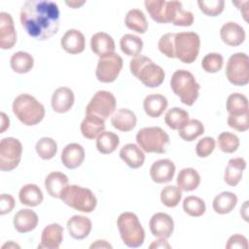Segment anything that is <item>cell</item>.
I'll list each match as a JSON object with an SVG mask.
<instances>
[{
    "mask_svg": "<svg viewBox=\"0 0 249 249\" xmlns=\"http://www.w3.org/2000/svg\"><path fill=\"white\" fill-rule=\"evenodd\" d=\"M59 9L50 0H28L20 9L19 19L25 32L37 40L53 37L59 27Z\"/></svg>",
    "mask_w": 249,
    "mask_h": 249,
    "instance_id": "6da1fadb",
    "label": "cell"
},
{
    "mask_svg": "<svg viewBox=\"0 0 249 249\" xmlns=\"http://www.w3.org/2000/svg\"><path fill=\"white\" fill-rule=\"evenodd\" d=\"M131 74L148 88L160 87L164 80L163 69L145 55H137L130 60Z\"/></svg>",
    "mask_w": 249,
    "mask_h": 249,
    "instance_id": "7a4b0ae2",
    "label": "cell"
},
{
    "mask_svg": "<svg viewBox=\"0 0 249 249\" xmlns=\"http://www.w3.org/2000/svg\"><path fill=\"white\" fill-rule=\"evenodd\" d=\"M170 88L179 96L181 102L187 106H192L199 95L200 86L195 76L188 70H176L170 79Z\"/></svg>",
    "mask_w": 249,
    "mask_h": 249,
    "instance_id": "3957f363",
    "label": "cell"
},
{
    "mask_svg": "<svg viewBox=\"0 0 249 249\" xmlns=\"http://www.w3.org/2000/svg\"><path fill=\"white\" fill-rule=\"evenodd\" d=\"M13 112L25 125L38 124L45 117V107L34 96L21 93L13 102Z\"/></svg>",
    "mask_w": 249,
    "mask_h": 249,
    "instance_id": "277c9868",
    "label": "cell"
},
{
    "mask_svg": "<svg viewBox=\"0 0 249 249\" xmlns=\"http://www.w3.org/2000/svg\"><path fill=\"white\" fill-rule=\"evenodd\" d=\"M117 226L121 238L127 247L138 248L145 239V231L138 219L132 212L122 213L117 220Z\"/></svg>",
    "mask_w": 249,
    "mask_h": 249,
    "instance_id": "5b68a950",
    "label": "cell"
},
{
    "mask_svg": "<svg viewBox=\"0 0 249 249\" xmlns=\"http://www.w3.org/2000/svg\"><path fill=\"white\" fill-rule=\"evenodd\" d=\"M60 199L68 206L84 212H92L97 204L94 194L88 188L79 185H68L63 191Z\"/></svg>",
    "mask_w": 249,
    "mask_h": 249,
    "instance_id": "8992f818",
    "label": "cell"
},
{
    "mask_svg": "<svg viewBox=\"0 0 249 249\" xmlns=\"http://www.w3.org/2000/svg\"><path fill=\"white\" fill-rule=\"evenodd\" d=\"M169 140V135L160 126L143 127L136 134L138 146L146 153H165Z\"/></svg>",
    "mask_w": 249,
    "mask_h": 249,
    "instance_id": "52a82bcc",
    "label": "cell"
},
{
    "mask_svg": "<svg viewBox=\"0 0 249 249\" xmlns=\"http://www.w3.org/2000/svg\"><path fill=\"white\" fill-rule=\"evenodd\" d=\"M200 38L193 31L175 33L174 55L184 63H193L199 53Z\"/></svg>",
    "mask_w": 249,
    "mask_h": 249,
    "instance_id": "ba28073f",
    "label": "cell"
},
{
    "mask_svg": "<svg viewBox=\"0 0 249 249\" xmlns=\"http://www.w3.org/2000/svg\"><path fill=\"white\" fill-rule=\"evenodd\" d=\"M226 76L233 86L243 87L249 83V57L245 53L230 56L226 65Z\"/></svg>",
    "mask_w": 249,
    "mask_h": 249,
    "instance_id": "9c48e42d",
    "label": "cell"
},
{
    "mask_svg": "<svg viewBox=\"0 0 249 249\" xmlns=\"http://www.w3.org/2000/svg\"><path fill=\"white\" fill-rule=\"evenodd\" d=\"M22 145L15 137H5L0 141V169L11 171L15 169L21 160Z\"/></svg>",
    "mask_w": 249,
    "mask_h": 249,
    "instance_id": "30bf717a",
    "label": "cell"
},
{
    "mask_svg": "<svg viewBox=\"0 0 249 249\" xmlns=\"http://www.w3.org/2000/svg\"><path fill=\"white\" fill-rule=\"evenodd\" d=\"M117 101L114 94L107 90L96 91L86 107V115H95L107 119L116 110Z\"/></svg>",
    "mask_w": 249,
    "mask_h": 249,
    "instance_id": "8fae6325",
    "label": "cell"
},
{
    "mask_svg": "<svg viewBox=\"0 0 249 249\" xmlns=\"http://www.w3.org/2000/svg\"><path fill=\"white\" fill-rule=\"evenodd\" d=\"M123 68V58L116 53L100 56L95 70L96 78L101 83L114 82Z\"/></svg>",
    "mask_w": 249,
    "mask_h": 249,
    "instance_id": "7c38bea8",
    "label": "cell"
},
{
    "mask_svg": "<svg viewBox=\"0 0 249 249\" xmlns=\"http://www.w3.org/2000/svg\"><path fill=\"white\" fill-rule=\"evenodd\" d=\"M178 1L146 0L145 8L153 20L159 23L171 22L174 17Z\"/></svg>",
    "mask_w": 249,
    "mask_h": 249,
    "instance_id": "4fadbf2b",
    "label": "cell"
},
{
    "mask_svg": "<svg viewBox=\"0 0 249 249\" xmlns=\"http://www.w3.org/2000/svg\"><path fill=\"white\" fill-rule=\"evenodd\" d=\"M149 228L154 236L167 239L173 233L174 222L168 214L158 212L151 217Z\"/></svg>",
    "mask_w": 249,
    "mask_h": 249,
    "instance_id": "5bb4252c",
    "label": "cell"
},
{
    "mask_svg": "<svg viewBox=\"0 0 249 249\" xmlns=\"http://www.w3.org/2000/svg\"><path fill=\"white\" fill-rule=\"evenodd\" d=\"M17 42V32L14 20L10 14L0 13V48L2 50L12 49Z\"/></svg>",
    "mask_w": 249,
    "mask_h": 249,
    "instance_id": "9a60e30c",
    "label": "cell"
},
{
    "mask_svg": "<svg viewBox=\"0 0 249 249\" xmlns=\"http://www.w3.org/2000/svg\"><path fill=\"white\" fill-rule=\"evenodd\" d=\"M175 174V164L168 159L156 160L150 168V176L157 184L170 182Z\"/></svg>",
    "mask_w": 249,
    "mask_h": 249,
    "instance_id": "2e32d148",
    "label": "cell"
},
{
    "mask_svg": "<svg viewBox=\"0 0 249 249\" xmlns=\"http://www.w3.org/2000/svg\"><path fill=\"white\" fill-rule=\"evenodd\" d=\"M222 41L230 47H237L241 45L246 37L244 28L234 21L224 23L220 29Z\"/></svg>",
    "mask_w": 249,
    "mask_h": 249,
    "instance_id": "e0dca14e",
    "label": "cell"
},
{
    "mask_svg": "<svg viewBox=\"0 0 249 249\" xmlns=\"http://www.w3.org/2000/svg\"><path fill=\"white\" fill-rule=\"evenodd\" d=\"M75 96L73 90L67 87H60L53 91L51 99V105L54 112L63 114L72 108Z\"/></svg>",
    "mask_w": 249,
    "mask_h": 249,
    "instance_id": "ac0fdd59",
    "label": "cell"
},
{
    "mask_svg": "<svg viewBox=\"0 0 249 249\" xmlns=\"http://www.w3.org/2000/svg\"><path fill=\"white\" fill-rule=\"evenodd\" d=\"M62 49L70 54H78L84 52L86 39L84 34L77 29H69L60 39Z\"/></svg>",
    "mask_w": 249,
    "mask_h": 249,
    "instance_id": "d6986e66",
    "label": "cell"
},
{
    "mask_svg": "<svg viewBox=\"0 0 249 249\" xmlns=\"http://www.w3.org/2000/svg\"><path fill=\"white\" fill-rule=\"evenodd\" d=\"M63 239V228L57 224L53 223L44 228L41 234V243L38 248L57 249L59 248Z\"/></svg>",
    "mask_w": 249,
    "mask_h": 249,
    "instance_id": "ffe728a7",
    "label": "cell"
},
{
    "mask_svg": "<svg viewBox=\"0 0 249 249\" xmlns=\"http://www.w3.org/2000/svg\"><path fill=\"white\" fill-rule=\"evenodd\" d=\"M60 160L66 168L75 169L83 163L85 160V150L78 143L67 144L62 150Z\"/></svg>",
    "mask_w": 249,
    "mask_h": 249,
    "instance_id": "44dd1931",
    "label": "cell"
},
{
    "mask_svg": "<svg viewBox=\"0 0 249 249\" xmlns=\"http://www.w3.org/2000/svg\"><path fill=\"white\" fill-rule=\"evenodd\" d=\"M67 230L69 234L74 239H84L86 238L92 228L91 221L83 215H74L67 221Z\"/></svg>",
    "mask_w": 249,
    "mask_h": 249,
    "instance_id": "7402d4cb",
    "label": "cell"
},
{
    "mask_svg": "<svg viewBox=\"0 0 249 249\" xmlns=\"http://www.w3.org/2000/svg\"><path fill=\"white\" fill-rule=\"evenodd\" d=\"M13 224L17 231L20 233L29 232L37 227L38 215L31 209H20L16 213Z\"/></svg>",
    "mask_w": 249,
    "mask_h": 249,
    "instance_id": "603a6c76",
    "label": "cell"
},
{
    "mask_svg": "<svg viewBox=\"0 0 249 249\" xmlns=\"http://www.w3.org/2000/svg\"><path fill=\"white\" fill-rule=\"evenodd\" d=\"M68 177L60 171H53L45 179V188L48 194L54 198H60L63 191L68 186Z\"/></svg>",
    "mask_w": 249,
    "mask_h": 249,
    "instance_id": "cb8c5ba5",
    "label": "cell"
},
{
    "mask_svg": "<svg viewBox=\"0 0 249 249\" xmlns=\"http://www.w3.org/2000/svg\"><path fill=\"white\" fill-rule=\"evenodd\" d=\"M246 168V160L243 158L231 159L226 166L224 180L231 187H235L242 179L243 171Z\"/></svg>",
    "mask_w": 249,
    "mask_h": 249,
    "instance_id": "d4e9b609",
    "label": "cell"
},
{
    "mask_svg": "<svg viewBox=\"0 0 249 249\" xmlns=\"http://www.w3.org/2000/svg\"><path fill=\"white\" fill-rule=\"evenodd\" d=\"M136 116L135 114L126 108H121L113 113L111 117V124L112 125L124 132H127L132 130L136 125Z\"/></svg>",
    "mask_w": 249,
    "mask_h": 249,
    "instance_id": "484cf974",
    "label": "cell"
},
{
    "mask_svg": "<svg viewBox=\"0 0 249 249\" xmlns=\"http://www.w3.org/2000/svg\"><path fill=\"white\" fill-rule=\"evenodd\" d=\"M119 155L124 163L133 169L141 167L145 161L144 152L139 146L132 143L125 144L123 148H121Z\"/></svg>",
    "mask_w": 249,
    "mask_h": 249,
    "instance_id": "4316f807",
    "label": "cell"
},
{
    "mask_svg": "<svg viewBox=\"0 0 249 249\" xmlns=\"http://www.w3.org/2000/svg\"><path fill=\"white\" fill-rule=\"evenodd\" d=\"M115 48L114 39L108 33L97 32L90 38V49L99 57L115 53Z\"/></svg>",
    "mask_w": 249,
    "mask_h": 249,
    "instance_id": "83f0119b",
    "label": "cell"
},
{
    "mask_svg": "<svg viewBox=\"0 0 249 249\" xmlns=\"http://www.w3.org/2000/svg\"><path fill=\"white\" fill-rule=\"evenodd\" d=\"M82 135L87 139L96 138L105 129V120L95 115H86L80 126Z\"/></svg>",
    "mask_w": 249,
    "mask_h": 249,
    "instance_id": "f1b7e54d",
    "label": "cell"
},
{
    "mask_svg": "<svg viewBox=\"0 0 249 249\" xmlns=\"http://www.w3.org/2000/svg\"><path fill=\"white\" fill-rule=\"evenodd\" d=\"M166 97L160 93L149 94L144 98L143 108L145 113L151 118H159L167 108Z\"/></svg>",
    "mask_w": 249,
    "mask_h": 249,
    "instance_id": "f546056e",
    "label": "cell"
},
{
    "mask_svg": "<svg viewBox=\"0 0 249 249\" xmlns=\"http://www.w3.org/2000/svg\"><path fill=\"white\" fill-rule=\"evenodd\" d=\"M177 187L184 192L196 190L200 184V176L198 172L192 167L183 168L179 171L176 179Z\"/></svg>",
    "mask_w": 249,
    "mask_h": 249,
    "instance_id": "4dcf8cb0",
    "label": "cell"
},
{
    "mask_svg": "<svg viewBox=\"0 0 249 249\" xmlns=\"http://www.w3.org/2000/svg\"><path fill=\"white\" fill-rule=\"evenodd\" d=\"M237 204V196L235 194L231 192H222L219 195H217L212 202L213 210L220 214L225 215L233 210V208Z\"/></svg>",
    "mask_w": 249,
    "mask_h": 249,
    "instance_id": "1f68e13d",
    "label": "cell"
},
{
    "mask_svg": "<svg viewBox=\"0 0 249 249\" xmlns=\"http://www.w3.org/2000/svg\"><path fill=\"white\" fill-rule=\"evenodd\" d=\"M18 198L21 204L34 207L41 204L44 196L41 189L37 185L26 184L20 188L18 193Z\"/></svg>",
    "mask_w": 249,
    "mask_h": 249,
    "instance_id": "d6a6232c",
    "label": "cell"
},
{
    "mask_svg": "<svg viewBox=\"0 0 249 249\" xmlns=\"http://www.w3.org/2000/svg\"><path fill=\"white\" fill-rule=\"evenodd\" d=\"M124 24L128 29L140 34H144L148 29L147 18L139 9H131L126 13Z\"/></svg>",
    "mask_w": 249,
    "mask_h": 249,
    "instance_id": "836d02e7",
    "label": "cell"
},
{
    "mask_svg": "<svg viewBox=\"0 0 249 249\" xmlns=\"http://www.w3.org/2000/svg\"><path fill=\"white\" fill-rule=\"evenodd\" d=\"M226 108L231 116H238L249 113L248 99L247 97L239 92L231 93L228 96Z\"/></svg>",
    "mask_w": 249,
    "mask_h": 249,
    "instance_id": "e575fe53",
    "label": "cell"
},
{
    "mask_svg": "<svg viewBox=\"0 0 249 249\" xmlns=\"http://www.w3.org/2000/svg\"><path fill=\"white\" fill-rule=\"evenodd\" d=\"M10 64L12 69L18 74H24L29 72L34 66L33 56L26 52H17L10 59Z\"/></svg>",
    "mask_w": 249,
    "mask_h": 249,
    "instance_id": "d590c367",
    "label": "cell"
},
{
    "mask_svg": "<svg viewBox=\"0 0 249 249\" xmlns=\"http://www.w3.org/2000/svg\"><path fill=\"white\" fill-rule=\"evenodd\" d=\"M120 138L112 131H102L96 137V149L100 154H112L119 146Z\"/></svg>",
    "mask_w": 249,
    "mask_h": 249,
    "instance_id": "8d00e7d4",
    "label": "cell"
},
{
    "mask_svg": "<svg viewBox=\"0 0 249 249\" xmlns=\"http://www.w3.org/2000/svg\"><path fill=\"white\" fill-rule=\"evenodd\" d=\"M190 120L189 113L180 107H173L169 109L164 117L166 125L174 130L181 129Z\"/></svg>",
    "mask_w": 249,
    "mask_h": 249,
    "instance_id": "74e56055",
    "label": "cell"
},
{
    "mask_svg": "<svg viewBox=\"0 0 249 249\" xmlns=\"http://www.w3.org/2000/svg\"><path fill=\"white\" fill-rule=\"evenodd\" d=\"M122 52L128 56H137L143 50V41L140 37L133 34H124L120 40Z\"/></svg>",
    "mask_w": 249,
    "mask_h": 249,
    "instance_id": "f35d334b",
    "label": "cell"
},
{
    "mask_svg": "<svg viewBox=\"0 0 249 249\" xmlns=\"http://www.w3.org/2000/svg\"><path fill=\"white\" fill-rule=\"evenodd\" d=\"M203 133H204V125L200 121L196 119L189 120V122L181 129L178 130L179 136L184 141H187V142L194 141Z\"/></svg>",
    "mask_w": 249,
    "mask_h": 249,
    "instance_id": "ab89813d",
    "label": "cell"
},
{
    "mask_svg": "<svg viewBox=\"0 0 249 249\" xmlns=\"http://www.w3.org/2000/svg\"><path fill=\"white\" fill-rule=\"evenodd\" d=\"M35 150L42 160H51L56 155L57 144L51 137H42L37 141Z\"/></svg>",
    "mask_w": 249,
    "mask_h": 249,
    "instance_id": "60d3db41",
    "label": "cell"
},
{
    "mask_svg": "<svg viewBox=\"0 0 249 249\" xmlns=\"http://www.w3.org/2000/svg\"><path fill=\"white\" fill-rule=\"evenodd\" d=\"M183 209L191 217H200L206 210L205 202L196 196H189L183 200Z\"/></svg>",
    "mask_w": 249,
    "mask_h": 249,
    "instance_id": "b9f144b4",
    "label": "cell"
},
{
    "mask_svg": "<svg viewBox=\"0 0 249 249\" xmlns=\"http://www.w3.org/2000/svg\"><path fill=\"white\" fill-rule=\"evenodd\" d=\"M182 198V191L172 185L165 186L160 191V201L163 205L169 208L176 207Z\"/></svg>",
    "mask_w": 249,
    "mask_h": 249,
    "instance_id": "7bdbcfd3",
    "label": "cell"
},
{
    "mask_svg": "<svg viewBox=\"0 0 249 249\" xmlns=\"http://www.w3.org/2000/svg\"><path fill=\"white\" fill-rule=\"evenodd\" d=\"M239 138L234 133L224 131L218 135V146L220 150L227 154L234 153L239 147Z\"/></svg>",
    "mask_w": 249,
    "mask_h": 249,
    "instance_id": "ee69618b",
    "label": "cell"
},
{
    "mask_svg": "<svg viewBox=\"0 0 249 249\" xmlns=\"http://www.w3.org/2000/svg\"><path fill=\"white\" fill-rule=\"evenodd\" d=\"M224 64V57L219 53H209L201 60V67L207 73L219 72Z\"/></svg>",
    "mask_w": 249,
    "mask_h": 249,
    "instance_id": "f6af8a7d",
    "label": "cell"
},
{
    "mask_svg": "<svg viewBox=\"0 0 249 249\" xmlns=\"http://www.w3.org/2000/svg\"><path fill=\"white\" fill-rule=\"evenodd\" d=\"M199 10L208 17H217L223 13L225 8L224 0H198Z\"/></svg>",
    "mask_w": 249,
    "mask_h": 249,
    "instance_id": "bcb514c9",
    "label": "cell"
},
{
    "mask_svg": "<svg viewBox=\"0 0 249 249\" xmlns=\"http://www.w3.org/2000/svg\"><path fill=\"white\" fill-rule=\"evenodd\" d=\"M171 22L177 26H191L194 23V15L190 11H185L182 3L178 1Z\"/></svg>",
    "mask_w": 249,
    "mask_h": 249,
    "instance_id": "7dc6e473",
    "label": "cell"
},
{
    "mask_svg": "<svg viewBox=\"0 0 249 249\" xmlns=\"http://www.w3.org/2000/svg\"><path fill=\"white\" fill-rule=\"evenodd\" d=\"M174 37L175 33L163 34L158 43L159 51L169 58H174Z\"/></svg>",
    "mask_w": 249,
    "mask_h": 249,
    "instance_id": "c3c4849f",
    "label": "cell"
},
{
    "mask_svg": "<svg viewBox=\"0 0 249 249\" xmlns=\"http://www.w3.org/2000/svg\"><path fill=\"white\" fill-rule=\"evenodd\" d=\"M215 139L210 136H205L198 140L196 146V153L199 158H207L215 149Z\"/></svg>",
    "mask_w": 249,
    "mask_h": 249,
    "instance_id": "681fc988",
    "label": "cell"
},
{
    "mask_svg": "<svg viewBox=\"0 0 249 249\" xmlns=\"http://www.w3.org/2000/svg\"><path fill=\"white\" fill-rule=\"evenodd\" d=\"M227 123L230 127L243 132L249 128V113L238 115V116H231L229 115Z\"/></svg>",
    "mask_w": 249,
    "mask_h": 249,
    "instance_id": "f907efd6",
    "label": "cell"
},
{
    "mask_svg": "<svg viewBox=\"0 0 249 249\" xmlns=\"http://www.w3.org/2000/svg\"><path fill=\"white\" fill-rule=\"evenodd\" d=\"M226 248L227 249H232V248L247 249L248 248V240L242 234H233L228 239Z\"/></svg>",
    "mask_w": 249,
    "mask_h": 249,
    "instance_id": "816d5d0a",
    "label": "cell"
},
{
    "mask_svg": "<svg viewBox=\"0 0 249 249\" xmlns=\"http://www.w3.org/2000/svg\"><path fill=\"white\" fill-rule=\"evenodd\" d=\"M16 201L9 194H2L0 196V214L5 215L10 213L15 207Z\"/></svg>",
    "mask_w": 249,
    "mask_h": 249,
    "instance_id": "f5cc1de1",
    "label": "cell"
},
{
    "mask_svg": "<svg viewBox=\"0 0 249 249\" xmlns=\"http://www.w3.org/2000/svg\"><path fill=\"white\" fill-rule=\"evenodd\" d=\"M151 249H158V248H161V249H163V248H167V249H170L171 248V246H170V244L167 242V240H166V238H162V237H159V239L158 240H155V241H153L151 244H150V246H149Z\"/></svg>",
    "mask_w": 249,
    "mask_h": 249,
    "instance_id": "db71d44e",
    "label": "cell"
},
{
    "mask_svg": "<svg viewBox=\"0 0 249 249\" xmlns=\"http://www.w3.org/2000/svg\"><path fill=\"white\" fill-rule=\"evenodd\" d=\"M0 117H1V128H0V133H3L7 128H9V126H10V120H9L8 116H7L4 112H1Z\"/></svg>",
    "mask_w": 249,
    "mask_h": 249,
    "instance_id": "11a10c76",
    "label": "cell"
},
{
    "mask_svg": "<svg viewBox=\"0 0 249 249\" xmlns=\"http://www.w3.org/2000/svg\"><path fill=\"white\" fill-rule=\"evenodd\" d=\"M90 249L92 248H112V245L109 244L106 240H96L94 243H92L89 246Z\"/></svg>",
    "mask_w": 249,
    "mask_h": 249,
    "instance_id": "9f6ffc18",
    "label": "cell"
},
{
    "mask_svg": "<svg viewBox=\"0 0 249 249\" xmlns=\"http://www.w3.org/2000/svg\"><path fill=\"white\" fill-rule=\"evenodd\" d=\"M247 204H248V201H245L244 202V204H243V207L242 208H240V215L243 217V219L245 220V221H248V216H247Z\"/></svg>",
    "mask_w": 249,
    "mask_h": 249,
    "instance_id": "6f0895ef",
    "label": "cell"
},
{
    "mask_svg": "<svg viewBox=\"0 0 249 249\" xmlns=\"http://www.w3.org/2000/svg\"><path fill=\"white\" fill-rule=\"evenodd\" d=\"M65 3H66V5L70 6V7H71V8H73V9H77V8H79L80 6L84 5V4H85V1H83V2H77V1H70V2H65Z\"/></svg>",
    "mask_w": 249,
    "mask_h": 249,
    "instance_id": "680465c9",
    "label": "cell"
},
{
    "mask_svg": "<svg viewBox=\"0 0 249 249\" xmlns=\"http://www.w3.org/2000/svg\"><path fill=\"white\" fill-rule=\"evenodd\" d=\"M5 247H8V248H10V247H18V248H19V246H18V244H16V243H13L12 241H11V242H9V243H6V244H4V245L2 246V248H5Z\"/></svg>",
    "mask_w": 249,
    "mask_h": 249,
    "instance_id": "91938a15",
    "label": "cell"
}]
</instances>
